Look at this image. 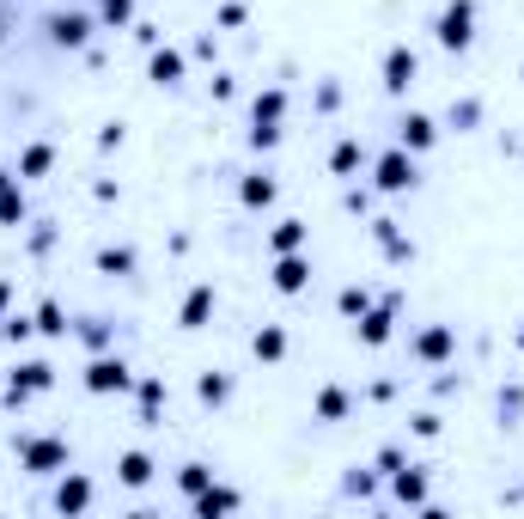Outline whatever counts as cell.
I'll return each mask as SVG.
<instances>
[{"instance_id": "obj_1", "label": "cell", "mask_w": 524, "mask_h": 519, "mask_svg": "<svg viewBox=\"0 0 524 519\" xmlns=\"http://www.w3.org/2000/svg\"><path fill=\"white\" fill-rule=\"evenodd\" d=\"M469 13H464V6H457V13H445V31H439V37H445V43H469Z\"/></svg>"}, {"instance_id": "obj_2", "label": "cell", "mask_w": 524, "mask_h": 519, "mask_svg": "<svg viewBox=\"0 0 524 519\" xmlns=\"http://www.w3.org/2000/svg\"><path fill=\"white\" fill-rule=\"evenodd\" d=\"M122 476H128V483H147V458H122Z\"/></svg>"}]
</instances>
